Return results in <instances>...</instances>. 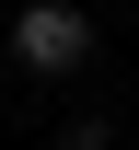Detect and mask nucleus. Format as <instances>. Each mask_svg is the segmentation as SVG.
I'll list each match as a JSON object with an SVG mask.
<instances>
[{
  "mask_svg": "<svg viewBox=\"0 0 139 150\" xmlns=\"http://www.w3.org/2000/svg\"><path fill=\"white\" fill-rule=\"evenodd\" d=\"M12 58L58 81V69H81V58H93V23H81L70 0H23V23H12Z\"/></svg>",
  "mask_w": 139,
  "mask_h": 150,
  "instance_id": "obj_1",
  "label": "nucleus"
}]
</instances>
